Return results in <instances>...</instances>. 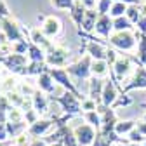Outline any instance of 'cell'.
Here are the masks:
<instances>
[{
	"label": "cell",
	"mask_w": 146,
	"mask_h": 146,
	"mask_svg": "<svg viewBox=\"0 0 146 146\" xmlns=\"http://www.w3.org/2000/svg\"><path fill=\"white\" fill-rule=\"evenodd\" d=\"M28 59L31 63H45V50L40 49L38 45H35V44H28Z\"/></svg>",
	"instance_id": "21"
},
{
	"label": "cell",
	"mask_w": 146,
	"mask_h": 146,
	"mask_svg": "<svg viewBox=\"0 0 146 146\" xmlns=\"http://www.w3.org/2000/svg\"><path fill=\"white\" fill-rule=\"evenodd\" d=\"M98 106H99V104H98L94 99L85 98V99L82 101V113H85V111H96Z\"/></svg>",
	"instance_id": "36"
},
{
	"label": "cell",
	"mask_w": 146,
	"mask_h": 146,
	"mask_svg": "<svg viewBox=\"0 0 146 146\" xmlns=\"http://www.w3.org/2000/svg\"><path fill=\"white\" fill-rule=\"evenodd\" d=\"M127 4H122V2H113V5H111V9H110V16L113 17H122V16H125V12H127Z\"/></svg>",
	"instance_id": "30"
},
{
	"label": "cell",
	"mask_w": 146,
	"mask_h": 146,
	"mask_svg": "<svg viewBox=\"0 0 146 146\" xmlns=\"http://www.w3.org/2000/svg\"><path fill=\"white\" fill-rule=\"evenodd\" d=\"M28 40L31 42V44H35V45H38L40 49H44L45 52L50 49V45H52V40L50 38H47V36L42 33V30L38 28V26H31V28H28Z\"/></svg>",
	"instance_id": "14"
},
{
	"label": "cell",
	"mask_w": 146,
	"mask_h": 146,
	"mask_svg": "<svg viewBox=\"0 0 146 146\" xmlns=\"http://www.w3.org/2000/svg\"><path fill=\"white\" fill-rule=\"evenodd\" d=\"M110 71H111V66H110L106 61H103V59H92V66H90V73H92V77L104 78V77L110 75Z\"/></svg>",
	"instance_id": "20"
},
{
	"label": "cell",
	"mask_w": 146,
	"mask_h": 146,
	"mask_svg": "<svg viewBox=\"0 0 146 146\" xmlns=\"http://www.w3.org/2000/svg\"><path fill=\"white\" fill-rule=\"evenodd\" d=\"M49 99L54 101V103H58L61 106V110H63V113L71 115V117H82V101H80L78 96H75L73 92L64 90L63 96H58V98L49 96Z\"/></svg>",
	"instance_id": "3"
},
{
	"label": "cell",
	"mask_w": 146,
	"mask_h": 146,
	"mask_svg": "<svg viewBox=\"0 0 146 146\" xmlns=\"http://www.w3.org/2000/svg\"><path fill=\"white\" fill-rule=\"evenodd\" d=\"M131 71H132V59H131V56H118V59L111 66L113 80H115L118 90L122 89V82L131 75Z\"/></svg>",
	"instance_id": "9"
},
{
	"label": "cell",
	"mask_w": 146,
	"mask_h": 146,
	"mask_svg": "<svg viewBox=\"0 0 146 146\" xmlns=\"http://www.w3.org/2000/svg\"><path fill=\"white\" fill-rule=\"evenodd\" d=\"M94 31L101 36L103 40H106V44H108L110 35L113 33V17L110 16V14H103V16H99V17H98V23H96Z\"/></svg>",
	"instance_id": "13"
},
{
	"label": "cell",
	"mask_w": 146,
	"mask_h": 146,
	"mask_svg": "<svg viewBox=\"0 0 146 146\" xmlns=\"http://www.w3.org/2000/svg\"><path fill=\"white\" fill-rule=\"evenodd\" d=\"M9 16H12L11 11H9V7L5 5L4 0H0V21H4L5 17H9Z\"/></svg>",
	"instance_id": "42"
},
{
	"label": "cell",
	"mask_w": 146,
	"mask_h": 146,
	"mask_svg": "<svg viewBox=\"0 0 146 146\" xmlns=\"http://www.w3.org/2000/svg\"><path fill=\"white\" fill-rule=\"evenodd\" d=\"M7 122H25V111L21 108H16V106H11L9 111H7Z\"/></svg>",
	"instance_id": "29"
},
{
	"label": "cell",
	"mask_w": 146,
	"mask_h": 146,
	"mask_svg": "<svg viewBox=\"0 0 146 146\" xmlns=\"http://www.w3.org/2000/svg\"><path fill=\"white\" fill-rule=\"evenodd\" d=\"M0 92H2V78H0Z\"/></svg>",
	"instance_id": "49"
},
{
	"label": "cell",
	"mask_w": 146,
	"mask_h": 146,
	"mask_svg": "<svg viewBox=\"0 0 146 146\" xmlns=\"http://www.w3.org/2000/svg\"><path fill=\"white\" fill-rule=\"evenodd\" d=\"M136 36H137V59L141 64H146V35L139 33L136 30Z\"/></svg>",
	"instance_id": "26"
},
{
	"label": "cell",
	"mask_w": 146,
	"mask_h": 146,
	"mask_svg": "<svg viewBox=\"0 0 146 146\" xmlns=\"http://www.w3.org/2000/svg\"><path fill=\"white\" fill-rule=\"evenodd\" d=\"M28 63H30V59H28V56H25V54H11L7 58H0V64H2L9 73L19 75V77H23Z\"/></svg>",
	"instance_id": "8"
},
{
	"label": "cell",
	"mask_w": 146,
	"mask_h": 146,
	"mask_svg": "<svg viewBox=\"0 0 146 146\" xmlns=\"http://www.w3.org/2000/svg\"><path fill=\"white\" fill-rule=\"evenodd\" d=\"M7 139H9L7 127H5V123H0V143H5Z\"/></svg>",
	"instance_id": "43"
},
{
	"label": "cell",
	"mask_w": 146,
	"mask_h": 146,
	"mask_svg": "<svg viewBox=\"0 0 146 146\" xmlns=\"http://www.w3.org/2000/svg\"><path fill=\"white\" fill-rule=\"evenodd\" d=\"M143 146H146V139H144V144H143Z\"/></svg>",
	"instance_id": "51"
},
{
	"label": "cell",
	"mask_w": 146,
	"mask_h": 146,
	"mask_svg": "<svg viewBox=\"0 0 146 146\" xmlns=\"http://www.w3.org/2000/svg\"><path fill=\"white\" fill-rule=\"evenodd\" d=\"M52 127H56V122H54V118H52V117H42V118L36 120L33 125H30L26 132H28L33 139H38V137L49 136L50 131H52Z\"/></svg>",
	"instance_id": "10"
},
{
	"label": "cell",
	"mask_w": 146,
	"mask_h": 146,
	"mask_svg": "<svg viewBox=\"0 0 146 146\" xmlns=\"http://www.w3.org/2000/svg\"><path fill=\"white\" fill-rule=\"evenodd\" d=\"M71 49L61 44H52L45 52V63L49 68H68L71 63Z\"/></svg>",
	"instance_id": "1"
},
{
	"label": "cell",
	"mask_w": 146,
	"mask_h": 146,
	"mask_svg": "<svg viewBox=\"0 0 146 146\" xmlns=\"http://www.w3.org/2000/svg\"><path fill=\"white\" fill-rule=\"evenodd\" d=\"M90 66H92V58H90L89 54H84L77 63H71L66 68V71H68V75L73 77L75 80H89L92 77Z\"/></svg>",
	"instance_id": "6"
},
{
	"label": "cell",
	"mask_w": 146,
	"mask_h": 146,
	"mask_svg": "<svg viewBox=\"0 0 146 146\" xmlns=\"http://www.w3.org/2000/svg\"><path fill=\"white\" fill-rule=\"evenodd\" d=\"M131 59H132L134 64H137V68L134 71V75L127 80V84L122 85L120 94H129L131 90H134V89H146V66L141 64L136 56H131Z\"/></svg>",
	"instance_id": "5"
},
{
	"label": "cell",
	"mask_w": 146,
	"mask_h": 146,
	"mask_svg": "<svg viewBox=\"0 0 146 146\" xmlns=\"http://www.w3.org/2000/svg\"><path fill=\"white\" fill-rule=\"evenodd\" d=\"M16 90L19 92L21 96H25V98H33V94L36 92V84H31V82H17V87H16Z\"/></svg>",
	"instance_id": "28"
},
{
	"label": "cell",
	"mask_w": 146,
	"mask_h": 146,
	"mask_svg": "<svg viewBox=\"0 0 146 146\" xmlns=\"http://www.w3.org/2000/svg\"><path fill=\"white\" fill-rule=\"evenodd\" d=\"M136 26H137V31H139V33L146 35V14H141V16H139Z\"/></svg>",
	"instance_id": "41"
},
{
	"label": "cell",
	"mask_w": 146,
	"mask_h": 146,
	"mask_svg": "<svg viewBox=\"0 0 146 146\" xmlns=\"http://www.w3.org/2000/svg\"><path fill=\"white\" fill-rule=\"evenodd\" d=\"M5 42H9V40H7V36H5V33H4L2 30H0V45H2V44H5Z\"/></svg>",
	"instance_id": "47"
},
{
	"label": "cell",
	"mask_w": 146,
	"mask_h": 146,
	"mask_svg": "<svg viewBox=\"0 0 146 146\" xmlns=\"http://www.w3.org/2000/svg\"><path fill=\"white\" fill-rule=\"evenodd\" d=\"M80 2L84 4L85 9H96L98 7V0H80Z\"/></svg>",
	"instance_id": "44"
},
{
	"label": "cell",
	"mask_w": 146,
	"mask_h": 146,
	"mask_svg": "<svg viewBox=\"0 0 146 146\" xmlns=\"http://www.w3.org/2000/svg\"><path fill=\"white\" fill-rule=\"evenodd\" d=\"M38 23H40V30L42 33L47 36V38H56V36H59L63 33V23L58 16H54V14H40L38 16Z\"/></svg>",
	"instance_id": "7"
},
{
	"label": "cell",
	"mask_w": 146,
	"mask_h": 146,
	"mask_svg": "<svg viewBox=\"0 0 146 146\" xmlns=\"http://www.w3.org/2000/svg\"><path fill=\"white\" fill-rule=\"evenodd\" d=\"M11 54H14V47L11 42H5V44L0 45V58H7Z\"/></svg>",
	"instance_id": "40"
},
{
	"label": "cell",
	"mask_w": 146,
	"mask_h": 146,
	"mask_svg": "<svg viewBox=\"0 0 146 146\" xmlns=\"http://www.w3.org/2000/svg\"><path fill=\"white\" fill-rule=\"evenodd\" d=\"M30 146H49V144L45 143V139H44V137H38V139H31Z\"/></svg>",
	"instance_id": "46"
},
{
	"label": "cell",
	"mask_w": 146,
	"mask_h": 146,
	"mask_svg": "<svg viewBox=\"0 0 146 146\" xmlns=\"http://www.w3.org/2000/svg\"><path fill=\"white\" fill-rule=\"evenodd\" d=\"M111 5H113V0H98V12H99V16L110 14Z\"/></svg>",
	"instance_id": "35"
},
{
	"label": "cell",
	"mask_w": 146,
	"mask_h": 146,
	"mask_svg": "<svg viewBox=\"0 0 146 146\" xmlns=\"http://www.w3.org/2000/svg\"><path fill=\"white\" fill-rule=\"evenodd\" d=\"M28 44H30V40H21V42H16V44H12V47H14V54H28Z\"/></svg>",
	"instance_id": "38"
},
{
	"label": "cell",
	"mask_w": 146,
	"mask_h": 146,
	"mask_svg": "<svg viewBox=\"0 0 146 146\" xmlns=\"http://www.w3.org/2000/svg\"><path fill=\"white\" fill-rule=\"evenodd\" d=\"M144 139H146V136H143L137 129H132L129 134H127V141L134 143V144H144Z\"/></svg>",
	"instance_id": "33"
},
{
	"label": "cell",
	"mask_w": 146,
	"mask_h": 146,
	"mask_svg": "<svg viewBox=\"0 0 146 146\" xmlns=\"http://www.w3.org/2000/svg\"><path fill=\"white\" fill-rule=\"evenodd\" d=\"M129 104H132V99L127 96V94H120L111 108H113V110H118V108H122V106H129Z\"/></svg>",
	"instance_id": "37"
},
{
	"label": "cell",
	"mask_w": 146,
	"mask_h": 146,
	"mask_svg": "<svg viewBox=\"0 0 146 146\" xmlns=\"http://www.w3.org/2000/svg\"><path fill=\"white\" fill-rule=\"evenodd\" d=\"M115 146H143V144H134V143H122V144H115Z\"/></svg>",
	"instance_id": "48"
},
{
	"label": "cell",
	"mask_w": 146,
	"mask_h": 146,
	"mask_svg": "<svg viewBox=\"0 0 146 146\" xmlns=\"http://www.w3.org/2000/svg\"><path fill=\"white\" fill-rule=\"evenodd\" d=\"M47 63H28V66H26V70H25V73H23V77H38V75H42L44 71H47Z\"/></svg>",
	"instance_id": "23"
},
{
	"label": "cell",
	"mask_w": 146,
	"mask_h": 146,
	"mask_svg": "<svg viewBox=\"0 0 146 146\" xmlns=\"http://www.w3.org/2000/svg\"><path fill=\"white\" fill-rule=\"evenodd\" d=\"M36 89H40L42 92H45L47 96H52V94H54L56 82H54V78L49 75V71H44L42 75L36 77Z\"/></svg>",
	"instance_id": "17"
},
{
	"label": "cell",
	"mask_w": 146,
	"mask_h": 146,
	"mask_svg": "<svg viewBox=\"0 0 146 146\" xmlns=\"http://www.w3.org/2000/svg\"><path fill=\"white\" fill-rule=\"evenodd\" d=\"M108 45H111L118 50L131 52L137 49V36L136 31H113L108 38Z\"/></svg>",
	"instance_id": "4"
},
{
	"label": "cell",
	"mask_w": 146,
	"mask_h": 146,
	"mask_svg": "<svg viewBox=\"0 0 146 146\" xmlns=\"http://www.w3.org/2000/svg\"><path fill=\"white\" fill-rule=\"evenodd\" d=\"M139 16H141V12H139V4H137V5H129V7H127L125 17H127V19H129L132 25H136V23H137Z\"/></svg>",
	"instance_id": "31"
},
{
	"label": "cell",
	"mask_w": 146,
	"mask_h": 146,
	"mask_svg": "<svg viewBox=\"0 0 146 146\" xmlns=\"http://www.w3.org/2000/svg\"><path fill=\"white\" fill-rule=\"evenodd\" d=\"M0 30L5 33L7 40L11 44L21 42V40H28V28H25L14 16H9L4 21H0Z\"/></svg>",
	"instance_id": "2"
},
{
	"label": "cell",
	"mask_w": 146,
	"mask_h": 146,
	"mask_svg": "<svg viewBox=\"0 0 146 146\" xmlns=\"http://www.w3.org/2000/svg\"><path fill=\"white\" fill-rule=\"evenodd\" d=\"M113 31H136V30H134V25L125 16H122L113 19Z\"/></svg>",
	"instance_id": "27"
},
{
	"label": "cell",
	"mask_w": 146,
	"mask_h": 146,
	"mask_svg": "<svg viewBox=\"0 0 146 146\" xmlns=\"http://www.w3.org/2000/svg\"><path fill=\"white\" fill-rule=\"evenodd\" d=\"M103 89H104V80L99 77H90L89 78V96L90 99H94L98 104H101L103 98Z\"/></svg>",
	"instance_id": "16"
},
{
	"label": "cell",
	"mask_w": 146,
	"mask_h": 146,
	"mask_svg": "<svg viewBox=\"0 0 146 146\" xmlns=\"http://www.w3.org/2000/svg\"><path fill=\"white\" fill-rule=\"evenodd\" d=\"M5 127H7V132H9V137H17V136H21L23 132H26L28 131V123L26 122H7L5 123Z\"/></svg>",
	"instance_id": "22"
},
{
	"label": "cell",
	"mask_w": 146,
	"mask_h": 146,
	"mask_svg": "<svg viewBox=\"0 0 146 146\" xmlns=\"http://www.w3.org/2000/svg\"><path fill=\"white\" fill-rule=\"evenodd\" d=\"M50 4L54 9H59V11H71L75 0H50Z\"/></svg>",
	"instance_id": "32"
},
{
	"label": "cell",
	"mask_w": 146,
	"mask_h": 146,
	"mask_svg": "<svg viewBox=\"0 0 146 146\" xmlns=\"http://www.w3.org/2000/svg\"><path fill=\"white\" fill-rule=\"evenodd\" d=\"M82 118L85 120V123H89L90 127H94V129L99 132L101 131V115L98 113V110L96 111H85V113H82Z\"/></svg>",
	"instance_id": "25"
},
{
	"label": "cell",
	"mask_w": 146,
	"mask_h": 146,
	"mask_svg": "<svg viewBox=\"0 0 146 146\" xmlns=\"http://www.w3.org/2000/svg\"><path fill=\"white\" fill-rule=\"evenodd\" d=\"M38 118H42V117H40L38 113H36L33 108H31V110H28V111H25V122H26L28 125H33V123H35L36 120H38Z\"/></svg>",
	"instance_id": "39"
},
{
	"label": "cell",
	"mask_w": 146,
	"mask_h": 146,
	"mask_svg": "<svg viewBox=\"0 0 146 146\" xmlns=\"http://www.w3.org/2000/svg\"><path fill=\"white\" fill-rule=\"evenodd\" d=\"M136 129L143 134V136H146V122L144 120H139V122H136Z\"/></svg>",
	"instance_id": "45"
},
{
	"label": "cell",
	"mask_w": 146,
	"mask_h": 146,
	"mask_svg": "<svg viewBox=\"0 0 146 146\" xmlns=\"http://www.w3.org/2000/svg\"><path fill=\"white\" fill-rule=\"evenodd\" d=\"M118 98V87L113 80V73L110 71V78L104 80V89H103V98H101V104L106 108H111L115 104Z\"/></svg>",
	"instance_id": "12"
},
{
	"label": "cell",
	"mask_w": 146,
	"mask_h": 146,
	"mask_svg": "<svg viewBox=\"0 0 146 146\" xmlns=\"http://www.w3.org/2000/svg\"><path fill=\"white\" fill-rule=\"evenodd\" d=\"M73 134H75L78 146H92L98 136V131L94 127H90L89 123H80L77 127H73Z\"/></svg>",
	"instance_id": "11"
},
{
	"label": "cell",
	"mask_w": 146,
	"mask_h": 146,
	"mask_svg": "<svg viewBox=\"0 0 146 146\" xmlns=\"http://www.w3.org/2000/svg\"><path fill=\"white\" fill-rule=\"evenodd\" d=\"M85 12H87V9L84 7V4L80 2V0H75V4H73V7L70 11V16H71L73 23H75V26H77V31L82 28V21L85 17Z\"/></svg>",
	"instance_id": "18"
},
{
	"label": "cell",
	"mask_w": 146,
	"mask_h": 146,
	"mask_svg": "<svg viewBox=\"0 0 146 146\" xmlns=\"http://www.w3.org/2000/svg\"><path fill=\"white\" fill-rule=\"evenodd\" d=\"M31 103H33V110L40 117H45L49 113V103H50V99H49V96L45 92H42L40 89H36V92L31 98Z\"/></svg>",
	"instance_id": "15"
},
{
	"label": "cell",
	"mask_w": 146,
	"mask_h": 146,
	"mask_svg": "<svg viewBox=\"0 0 146 146\" xmlns=\"http://www.w3.org/2000/svg\"><path fill=\"white\" fill-rule=\"evenodd\" d=\"M98 17H99V12L96 9H87L85 17H84V21H82V30H78V31H84V33L94 31L96 23H98Z\"/></svg>",
	"instance_id": "19"
},
{
	"label": "cell",
	"mask_w": 146,
	"mask_h": 146,
	"mask_svg": "<svg viewBox=\"0 0 146 146\" xmlns=\"http://www.w3.org/2000/svg\"><path fill=\"white\" fill-rule=\"evenodd\" d=\"M31 139H33V137H31L28 132H23L21 136H17V137L12 139V144H14V146H30Z\"/></svg>",
	"instance_id": "34"
},
{
	"label": "cell",
	"mask_w": 146,
	"mask_h": 146,
	"mask_svg": "<svg viewBox=\"0 0 146 146\" xmlns=\"http://www.w3.org/2000/svg\"><path fill=\"white\" fill-rule=\"evenodd\" d=\"M132 129H136V120H118V123L115 125V134L117 136H127Z\"/></svg>",
	"instance_id": "24"
},
{
	"label": "cell",
	"mask_w": 146,
	"mask_h": 146,
	"mask_svg": "<svg viewBox=\"0 0 146 146\" xmlns=\"http://www.w3.org/2000/svg\"><path fill=\"white\" fill-rule=\"evenodd\" d=\"M4 146H14V144H12V143H11V144H9V143H5V144H4Z\"/></svg>",
	"instance_id": "50"
}]
</instances>
